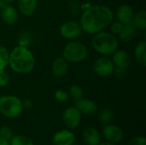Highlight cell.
Instances as JSON below:
<instances>
[{
  "label": "cell",
  "mask_w": 146,
  "mask_h": 145,
  "mask_svg": "<svg viewBox=\"0 0 146 145\" xmlns=\"http://www.w3.org/2000/svg\"><path fill=\"white\" fill-rule=\"evenodd\" d=\"M10 145H34L33 140L23 135H16L13 136L10 139Z\"/></svg>",
  "instance_id": "603a6c76"
},
{
  "label": "cell",
  "mask_w": 146,
  "mask_h": 145,
  "mask_svg": "<svg viewBox=\"0 0 146 145\" xmlns=\"http://www.w3.org/2000/svg\"><path fill=\"white\" fill-rule=\"evenodd\" d=\"M54 96H55L56 100L58 101V102H60V103H65V102H67V101L68 100V98H69L68 94L66 91H62V90H58V91H56L55 92Z\"/></svg>",
  "instance_id": "83f0119b"
},
{
  "label": "cell",
  "mask_w": 146,
  "mask_h": 145,
  "mask_svg": "<svg viewBox=\"0 0 146 145\" xmlns=\"http://www.w3.org/2000/svg\"><path fill=\"white\" fill-rule=\"evenodd\" d=\"M13 137V131L9 126H3L0 127V138L3 139H5L7 141H9Z\"/></svg>",
  "instance_id": "484cf974"
},
{
  "label": "cell",
  "mask_w": 146,
  "mask_h": 145,
  "mask_svg": "<svg viewBox=\"0 0 146 145\" xmlns=\"http://www.w3.org/2000/svg\"><path fill=\"white\" fill-rule=\"evenodd\" d=\"M6 4H7V3H5L4 2H3L2 0H0V9H1L2 8H3Z\"/></svg>",
  "instance_id": "d590c367"
},
{
  "label": "cell",
  "mask_w": 146,
  "mask_h": 145,
  "mask_svg": "<svg viewBox=\"0 0 146 145\" xmlns=\"http://www.w3.org/2000/svg\"><path fill=\"white\" fill-rule=\"evenodd\" d=\"M68 96L71 97V98L74 102H77V101L84 98V91H83L82 88L80 86H79L78 85H73L69 88Z\"/></svg>",
  "instance_id": "7402d4cb"
},
{
  "label": "cell",
  "mask_w": 146,
  "mask_h": 145,
  "mask_svg": "<svg viewBox=\"0 0 146 145\" xmlns=\"http://www.w3.org/2000/svg\"><path fill=\"white\" fill-rule=\"evenodd\" d=\"M9 75L4 69H0V87H4L9 83Z\"/></svg>",
  "instance_id": "f1b7e54d"
},
{
  "label": "cell",
  "mask_w": 146,
  "mask_h": 145,
  "mask_svg": "<svg viewBox=\"0 0 146 145\" xmlns=\"http://www.w3.org/2000/svg\"><path fill=\"white\" fill-rule=\"evenodd\" d=\"M112 10L104 5H93L87 8L80 18L82 30L89 34H96L113 21Z\"/></svg>",
  "instance_id": "6da1fadb"
},
{
  "label": "cell",
  "mask_w": 146,
  "mask_h": 145,
  "mask_svg": "<svg viewBox=\"0 0 146 145\" xmlns=\"http://www.w3.org/2000/svg\"><path fill=\"white\" fill-rule=\"evenodd\" d=\"M93 49L101 55L110 56L118 50V40L114 34L108 32H99L94 34L92 41Z\"/></svg>",
  "instance_id": "3957f363"
},
{
  "label": "cell",
  "mask_w": 146,
  "mask_h": 145,
  "mask_svg": "<svg viewBox=\"0 0 146 145\" xmlns=\"http://www.w3.org/2000/svg\"><path fill=\"white\" fill-rule=\"evenodd\" d=\"M130 145H146V139L143 137H133L130 140Z\"/></svg>",
  "instance_id": "4dcf8cb0"
},
{
  "label": "cell",
  "mask_w": 146,
  "mask_h": 145,
  "mask_svg": "<svg viewBox=\"0 0 146 145\" xmlns=\"http://www.w3.org/2000/svg\"><path fill=\"white\" fill-rule=\"evenodd\" d=\"M17 5L20 12L25 16H31L37 9V0H18Z\"/></svg>",
  "instance_id": "e0dca14e"
},
{
  "label": "cell",
  "mask_w": 146,
  "mask_h": 145,
  "mask_svg": "<svg viewBox=\"0 0 146 145\" xmlns=\"http://www.w3.org/2000/svg\"><path fill=\"white\" fill-rule=\"evenodd\" d=\"M9 65L17 73H29L34 68L35 58L27 47L18 45L9 53Z\"/></svg>",
  "instance_id": "7a4b0ae2"
},
{
  "label": "cell",
  "mask_w": 146,
  "mask_h": 145,
  "mask_svg": "<svg viewBox=\"0 0 146 145\" xmlns=\"http://www.w3.org/2000/svg\"><path fill=\"white\" fill-rule=\"evenodd\" d=\"M112 62L115 67L127 68L131 63V58L127 52L121 50H117L113 53Z\"/></svg>",
  "instance_id": "5bb4252c"
},
{
  "label": "cell",
  "mask_w": 146,
  "mask_h": 145,
  "mask_svg": "<svg viewBox=\"0 0 146 145\" xmlns=\"http://www.w3.org/2000/svg\"><path fill=\"white\" fill-rule=\"evenodd\" d=\"M113 118V111L110 109H104L99 114V121L103 125L108 124Z\"/></svg>",
  "instance_id": "d4e9b609"
},
{
  "label": "cell",
  "mask_w": 146,
  "mask_h": 145,
  "mask_svg": "<svg viewBox=\"0 0 146 145\" xmlns=\"http://www.w3.org/2000/svg\"><path fill=\"white\" fill-rule=\"evenodd\" d=\"M22 103V107L23 109H32L33 107V101L29 98H26L24 99L23 101H21Z\"/></svg>",
  "instance_id": "1f68e13d"
},
{
  "label": "cell",
  "mask_w": 146,
  "mask_h": 145,
  "mask_svg": "<svg viewBox=\"0 0 146 145\" xmlns=\"http://www.w3.org/2000/svg\"><path fill=\"white\" fill-rule=\"evenodd\" d=\"M137 29L145 30L146 28V12L145 10L137 12L133 15L131 22Z\"/></svg>",
  "instance_id": "ffe728a7"
},
{
  "label": "cell",
  "mask_w": 146,
  "mask_h": 145,
  "mask_svg": "<svg viewBox=\"0 0 146 145\" xmlns=\"http://www.w3.org/2000/svg\"><path fill=\"white\" fill-rule=\"evenodd\" d=\"M75 140L74 134L69 130H62L57 132L52 138L54 145H72Z\"/></svg>",
  "instance_id": "30bf717a"
},
{
  "label": "cell",
  "mask_w": 146,
  "mask_h": 145,
  "mask_svg": "<svg viewBox=\"0 0 146 145\" xmlns=\"http://www.w3.org/2000/svg\"><path fill=\"white\" fill-rule=\"evenodd\" d=\"M98 145H115V144L110 143V142H104V143H100Z\"/></svg>",
  "instance_id": "836d02e7"
},
{
  "label": "cell",
  "mask_w": 146,
  "mask_h": 145,
  "mask_svg": "<svg viewBox=\"0 0 146 145\" xmlns=\"http://www.w3.org/2000/svg\"><path fill=\"white\" fill-rule=\"evenodd\" d=\"M0 145H10L9 144V142L5 140V139H3L0 138Z\"/></svg>",
  "instance_id": "d6a6232c"
},
{
  "label": "cell",
  "mask_w": 146,
  "mask_h": 145,
  "mask_svg": "<svg viewBox=\"0 0 146 145\" xmlns=\"http://www.w3.org/2000/svg\"><path fill=\"white\" fill-rule=\"evenodd\" d=\"M93 70L99 76H109L113 73L115 65L111 59L102 56L98 58L93 63Z\"/></svg>",
  "instance_id": "52a82bcc"
},
{
  "label": "cell",
  "mask_w": 146,
  "mask_h": 145,
  "mask_svg": "<svg viewBox=\"0 0 146 145\" xmlns=\"http://www.w3.org/2000/svg\"><path fill=\"white\" fill-rule=\"evenodd\" d=\"M68 62L62 57H57L52 63V73L57 78H62L68 73Z\"/></svg>",
  "instance_id": "2e32d148"
},
{
  "label": "cell",
  "mask_w": 146,
  "mask_h": 145,
  "mask_svg": "<svg viewBox=\"0 0 146 145\" xmlns=\"http://www.w3.org/2000/svg\"><path fill=\"white\" fill-rule=\"evenodd\" d=\"M23 111L21 100L14 95H4L0 97V113L9 119L21 115Z\"/></svg>",
  "instance_id": "277c9868"
},
{
  "label": "cell",
  "mask_w": 146,
  "mask_h": 145,
  "mask_svg": "<svg viewBox=\"0 0 146 145\" xmlns=\"http://www.w3.org/2000/svg\"><path fill=\"white\" fill-rule=\"evenodd\" d=\"M32 42H33V34L28 30H25L21 32L18 37L19 45L27 47L32 44Z\"/></svg>",
  "instance_id": "44dd1931"
},
{
  "label": "cell",
  "mask_w": 146,
  "mask_h": 145,
  "mask_svg": "<svg viewBox=\"0 0 146 145\" xmlns=\"http://www.w3.org/2000/svg\"><path fill=\"white\" fill-rule=\"evenodd\" d=\"M3 2H4L5 3H7V4H10L11 3H13L14 1H15V0H2Z\"/></svg>",
  "instance_id": "e575fe53"
},
{
  "label": "cell",
  "mask_w": 146,
  "mask_h": 145,
  "mask_svg": "<svg viewBox=\"0 0 146 145\" xmlns=\"http://www.w3.org/2000/svg\"><path fill=\"white\" fill-rule=\"evenodd\" d=\"M74 107L80 112V114L86 115H92L96 114V112L98 111V106L95 103V102L85 98H82L75 102Z\"/></svg>",
  "instance_id": "7c38bea8"
},
{
  "label": "cell",
  "mask_w": 146,
  "mask_h": 145,
  "mask_svg": "<svg viewBox=\"0 0 146 145\" xmlns=\"http://www.w3.org/2000/svg\"><path fill=\"white\" fill-rule=\"evenodd\" d=\"M1 18L3 21L7 25H14L17 22L19 15L15 7L10 4H6L1 9Z\"/></svg>",
  "instance_id": "8fae6325"
},
{
  "label": "cell",
  "mask_w": 146,
  "mask_h": 145,
  "mask_svg": "<svg viewBox=\"0 0 146 145\" xmlns=\"http://www.w3.org/2000/svg\"><path fill=\"white\" fill-rule=\"evenodd\" d=\"M115 15L120 22L123 24H128L132 22L134 13L133 8L130 5L121 4L117 8Z\"/></svg>",
  "instance_id": "4fadbf2b"
},
{
  "label": "cell",
  "mask_w": 146,
  "mask_h": 145,
  "mask_svg": "<svg viewBox=\"0 0 146 145\" xmlns=\"http://www.w3.org/2000/svg\"><path fill=\"white\" fill-rule=\"evenodd\" d=\"M137 30L138 29L132 23L124 24V26H123L121 33L119 34L121 40L123 42H129L136 36Z\"/></svg>",
  "instance_id": "ac0fdd59"
},
{
  "label": "cell",
  "mask_w": 146,
  "mask_h": 145,
  "mask_svg": "<svg viewBox=\"0 0 146 145\" xmlns=\"http://www.w3.org/2000/svg\"><path fill=\"white\" fill-rule=\"evenodd\" d=\"M9 52L8 50L0 45V69H4L9 65Z\"/></svg>",
  "instance_id": "cb8c5ba5"
},
{
  "label": "cell",
  "mask_w": 146,
  "mask_h": 145,
  "mask_svg": "<svg viewBox=\"0 0 146 145\" xmlns=\"http://www.w3.org/2000/svg\"><path fill=\"white\" fill-rule=\"evenodd\" d=\"M124 26V24L119 21L110 23V32L114 35H119Z\"/></svg>",
  "instance_id": "4316f807"
},
{
  "label": "cell",
  "mask_w": 146,
  "mask_h": 145,
  "mask_svg": "<svg viewBox=\"0 0 146 145\" xmlns=\"http://www.w3.org/2000/svg\"><path fill=\"white\" fill-rule=\"evenodd\" d=\"M88 56L86 46L80 42H70L63 49L62 57L69 62H80Z\"/></svg>",
  "instance_id": "5b68a950"
},
{
  "label": "cell",
  "mask_w": 146,
  "mask_h": 145,
  "mask_svg": "<svg viewBox=\"0 0 146 145\" xmlns=\"http://www.w3.org/2000/svg\"><path fill=\"white\" fill-rule=\"evenodd\" d=\"M82 138L86 145H98L101 143L99 132L94 127H87L83 131Z\"/></svg>",
  "instance_id": "9a60e30c"
},
{
  "label": "cell",
  "mask_w": 146,
  "mask_h": 145,
  "mask_svg": "<svg viewBox=\"0 0 146 145\" xmlns=\"http://www.w3.org/2000/svg\"><path fill=\"white\" fill-rule=\"evenodd\" d=\"M81 114L75 107H69L66 109L62 114V121L66 127L69 130H74L80 123Z\"/></svg>",
  "instance_id": "ba28073f"
},
{
  "label": "cell",
  "mask_w": 146,
  "mask_h": 145,
  "mask_svg": "<svg viewBox=\"0 0 146 145\" xmlns=\"http://www.w3.org/2000/svg\"><path fill=\"white\" fill-rule=\"evenodd\" d=\"M134 55L138 62L141 66L145 67L146 65V43L145 41L137 44L134 50Z\"/></svg>",
  "instance_id": "d6986e66"
},
{
  "label": "cell",
  "mask_w": 146,
  "mask_h": 145,
  "mask_svg": "<svg viewBox=\"0 0 146 145\" xmlns=\"http://www.w3.org/2000/svg\"><path fill=\"white\" fill-rule=\"evenodd\" d=\"M82 31L80 23L76 21H68L62 23L60 27L61 35L67 39H74L80 37Z\"/></svg>",
  "instance_id": "8992f818"
},
{
  "label": "cell",
  "mask_w": 146,
  "mask_h": 145,
  "mask_svg": "<svg viewBox=\"0 0 146 145\" xmlns=\"http://www.w3.org/2000/svg\"><path fill=\"white\" fill-rule=\"evenodd\" d=\"M113 73L115 74V76L117 79H123L127 76V68H115Z\"/></svg>",
  "instance_id": "f546056e"
},
{
  "label": "cell",
  "mask_w": 146,
  "mask_h": 145,
  "mask_svg": "<svg viewBox=\"0 0 146 145\" xmlns=\"http://www.w3.org/2000/svg\"><path fill=\"white\" fill-rule=\"evenodd\" d=\"M102 134L107 142L112 144H118L123 139V132L116 125H105L102 130Z\"/></svg>",
  "instance_id": "9c48e42d"
},
{
  "label": "cell",
  "mask_w": 146,
  "mask_h": 145,
  "mask_svg": "<svg viewBox=\"0 0 146 145\" xmlns=\"http://www.w3.org/2000/svg\"><path fill=\"white\" fill-rule=\"evenodd\" d=\"M72 145H79V144H72Z\"/></svg>",
  "instance_id": "8d00e7d4"
}]
</instances>
